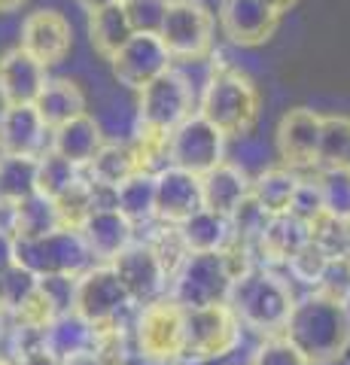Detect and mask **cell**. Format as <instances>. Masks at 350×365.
Segmentation results:
<instances>
[{
    "mask_svg": "<svg viewBox=\"0 0 350 365\" xmlns=\"http://www.w3.org/2000/svg\"><path fill=\"white\" fill-rule=\"evenodd\" d=\"M180 228V237H183V244L192 253H220V250L229 244L232 237V225H229V216H220V213H210L201 207L195 216H189V220Z\"/></svg>",
    "mask_w": 350,
    "mask_h": 365,
    "instance_id": "28",
    "label": "cell"
},
{
    "mask_svg": "<svg viewBox=\"0 0 350 365\" xmlns=\"http://www.w3.org/2000/svg\"><path fill=\"white\" fill-rule=\"evenodd\" d=\"M119 4V0H80V6L86 9V13H95V9H104V6H113Z\"/></svg>",
    "mask_w": 350,
    "mask_h": 365,
    "instance_id": "43",
    "label": "cell"
},
{
    "mask_svg": "<svg viewBox=\"0 0 350 365\" xmlns=\"http://www.w3.org/2000/svg\"><path fill=\"white\" fill-rule=\"evenodd\" d=\"M284 338L314 365L338 362L350 347V307L311 292L292 304Z\"/></svg>",
    "mask_w": 350,
    "mask_h": 365,
    "instance_id": "1",
    "label": "cell"
},
{
    "mask_svg": "<svg viewBox=\"0 0 350 365\" xmlns=\"http://www.w3.org/2000/svg\"><path fill=\"white\" fill-rule=\"evenodd\" d=\"M225 162V137L205 122L198 113L177 125L168 137V168L186 170L192 177H205Z\"/></svg>",
    "mask_w": 350,
    "mask_h": 365,
    "instance_id": "11",
    "label": "cell"
},
{
    "mask_svg": "<svg viewBox=\"0 0 350 365\" xmlns=\"http://www.w3.org/2000/svg\"><path fill=\"white\" fill-rule=\"evenodd\" d=\"M131 344L143 362H180L186 356V307L162 295L134 311Z\"/></svg>",
    "mask_w": 350,
    "mask_h": 365,
    "instance_id": "4",
    "label": "cell"
},
{
    "mask_svg": "<svg viewBox=\"0 0 350 365\" xmlns=\"http://www.w3.org/2000/svg\"><path fill=\"white\" fill-rule=\"evenodd\" d=\"M314 292H320L332 302L350 304V256H332L326 262V271Z\"/></svg>",
    "mask_w": 350,
    "mask_h": 365,
    "instance_id": "37",
    "label": "cell"
},
{
    "mask_svg": "<svg viewBox=\"0 0 350 365\" xmlns=\"http://www.w3.org/2000/svg\"><path fill=\"white\" fill-rule=\"evenodd\" d=\"M247 365H311V362L304 359L284 335H271L256 347L253 359Z\"/></svg>",
    "mask_w": 350,
    "mask_h": 365,
    "instance_id": "39",
    "label": "cell"
},
{
    "mask_svg": "<svg viewBox=\"0 0 350 365\" xmlns=\"http://www.w3.org/2000/svg\"><path fill=\"white\" fill-rule=\"evenodd\" d=\"M80 174H83L80 168H73L71 162H64L61 155H55V153L46 150L37 158V192L55 201L61 192L71 189V182Z\"/></svg>",
    "mask_w": 350,
    "mask_h": 365,
    "instance_id": "34",
    "label": "cell"
},
{
    "mask_svg": "<svg viewBox=\"0 0 350 365\" xmlns=\"http://www.w3.org/2000/svg\"><path fill=\"white\" fill-rule=\"evenodd\" d=\"M198 116L210 122L225 140L229 137L244 140L259 119V91L241 71L229 64H213L198 98Z\"/></svg>",
    "mask_w": 350,
    "mask_h": 365,
    "instance_id": "2",
    "label": "cell"
},
{
    "mask_svg": "<svg viewBox=\"0 0 350 365\" xmlns=\"http://www.w3.org/2000/svg\"><path fill=\"white\" fill-rule=\"evenodd\" d=\"M262 4H265L268 9H274L277 16H284V13H289V9L299 4V0H262Z\"/></svg>",
    "mask_w": 350,
    "mask_h": 365,
    "instance_id": "42",
    "label": "cell"
},
{
    "mask_svg": "<svg viewBox=\"0 0 350 365\" xmlns=\"http://www.w3.org/2000/svg\"><path fill=\"white\" fill-rule=\"evenodd\" d=\"M289 213L299 216V220H304V222H314L317 216H323V198H320L317 177L302 174L299 189H296V195H292V204H289Z\"/></svg>",
    "mask_w": 350,
    "mask_h": 365,
    "instance_id": "40",
    "label": "cell"
},
{
    "mask_svg": "<svg viewBox=\"0 0 350 365\" xmlns=\"http://www.w3.org/2000/svg\"><path fill=\"white\" fill-rule=\"evenodd\" d=\"M104 128H101V122L95 116H88V113H83V116H76L71 122H64L61 128H55L52 137H49V153L61 155L64 162H71L73 168L86 170L88 162L95 158V153L104 146Z\"/></svg>",
    "mask_w": 350,
    "mask_h": 365,
    "instance_id": "22",
    "label": "cell"
},
{
    "mask_svg": "<svg viewBox=\"0 0 350 365\" xmlns=\"http://www.w3.org/2000/svg\"><path fill=\"white\" fill-rule=\"evenodd\" d=\"M229 289H232V277L225 271V262L220 253H192L171 277V283H168V295L186 311L225 304Z\"/></svg>",
    "mask_w": 350,
    "mask_h": 365,
    "instance_id": "8",
    "label": "cell"
},
{
    "mask_svg": "<svg viewBox=\"0 0 350 365\" xmlns=\"http://www.w3.org/2000/svg\"><path fill=\"white\" fill-rule=\"evenodd\" d=\"M16 265L28 268L34 277H80L95 259L76 228H58L37 241H16Z\"/></svg>",
    "mask_w": 350,
    "mask_h": 365,
    "instance_id": "6",
    "label": "cell"
},
{
    "mask_svg": "<svg viewBox=\"0 0 350 365\" xmlns=\"http://www.w3.org/2000/svg\"><path fill=\"white\" fill-rule=\"evenodd\" d=\"M299 180L302 174L299 170H289V168H265L259 170L256 177H250V195L262 204V207L277 216V213H289V204L292 195L299 189Z\"/></svg>",
    "mask_w": 350,
    "mask_h": 365,
    "instance_id": "26",
    "label": "cell"
},
{
    "mask_svg": "<svg viewBox=\"0 0 350 365\" xmlns=\"http://www.w3.org/2000/svg\"><path fill=\"white\" fill-rule=\"evenodd\" d=\"M71 46H73V28L58 9H34L21 21L19 49H25L43 67L61 64L71 55Z\"/></svg>",
    "mask_w": 350,
    "mask_h": 365,
    "instance_id": "15",
    "label": "cell"
},
{
    "mask_svg": "<svg viewBox=\"0 0 350 365\" xmlns=\"http://www.w3.org/2000/svg\"><path fill=\"white\" fill-rule=\"evenodd\" d=\"M320 134H323V116L308 107H296L284 113L277 125V153L280 162L289 170H317L320 155Z\"/></svg>",
    "mask_w": 350,
    "mask_h": 365,
    "instance_id": "13",
    "label": "cell"
},
{
    "mask_svg": "<svg viewBox=\"0 0 350 365\" xmlns=\"http://www.w3.org/2000/svg\"><path fill=\"white\" fill-rule=\"evenodd\" d=\"M320 168L350 170V119L347 116H323L317 170Z\"/></svg>",
    "mask_w": 350,
    "mask_h": 365,
    "instance_id": "33",
    "label": "cell"
},
{
    "mask_svg": "<svg viewBox=\"0 0 350 365\" xmlns=\"http://www.w3.org/2000/svg\"><path fill=\"white\" fill-rule=\"evenodd\" d=\"M34 192H37V158L0 155V198L19 204Z\"/></svg>",
    "mask_w": 350,
    "mask_h": 365,
    "instance_id": "31",
    "label": "cell"
},
{
    "mask_svg": "<svg viewBox=\"0 0 350 365\" xmlns=\"http://www.w3.org/2000/svg\"><path fill=\"white\" fill-rule=\"evenodd\" d=\"M16 265V237L0 232V274Z\"/></svg>",
    "mask_w": 350,
    "mask_h": 365,
    "instance_id": "41",
    "label": "cell"
},
{
    "mask_svg": "<svg viewBox=\"0 0 350 365\" xmlns=\"http://www.w3.org/2000/svg\"><path fill=\"white\" fill-rule=\"evenodd\" d=\"M110 268L116 271V277L122 280V287L128 289L131 302L138 307L168 295V274L146 241H131L110 262Z\"/></svg>",
    "mask_w": 350,
    "mask_h": 365,
    "instance_id": "14",
    "label": "cell"
},
{
    "mask_svg": "<svg viewBox=\"0 0 350 365\" xmlns=\"http://www.w3.org/2000/svg\"><path fill=\"white\" fill-rule=\"evenodd\" d=\"M341 359H344V362L350 365V347H347V353H344V356H341Z\"/></svg>",
    "mask_w": 350,
    "mask_h": 365,
    "instance_id": "46",
    "label": "cell"
},
{
    "mask_svg": "<svg viewBox=\"0 0 350 365\" xmlns=\"http://www.w3.org/2000/svg\"><path fill=\"white\" fill-rule=\"evenodd\" d=\"M116 210L125 216L131 225L155 222V174L138 170L116 189Z\"/></svg>",
    "mask_w": 350,
    "mask_h": 365,
    "instance_id": "30",
    "label": "cell"
},
{
    "mask_svg": "<svg viewBox=\"0 0 350 365\" xmlns=\"http://www.w3.org/2000/svg\"><path fill=\"white\" fill-rule=\"evenodd\" d=\"M76 232L83 235L95 265H110L134 241V225L119 210H92Z\"/></svg>",
    "mask_w": 350,
    "mask_h": 365,
    "instance_id": "20",
    "label": "cell"
},
{
    "mask_svg": "<svg viewBox=\"0 0 350 365\" xmlns=\"http://www.w3.org/2000/svg\"><path fill=\"white\" fill-rule=\"evenodd\" d=\"M271 220V213L259 204L253 195H247L238 207H235L229 213V225H232V237H238V241H247V244H253L259 241V235L265 232V225Z\"/></svg>",
    "mask_w": 350,
    "mask_h": 365,
    "instance_id": "35",
    "label": "cell"
},
{
    "mask_svg": "<svg viewBox=\"0 0 350 365\" xmlns=\"http://www.w3.org/2000/svg\"><path fill=\"white\" fill-rule=\"evenodd\" d=\"M198 107L195 86L189 83L183 71L171 67L155 83L138 91V110H134V125L159 134H171L177 125H183Z\"/></svg>",
    "mask_w": 350,
    "mask_h": 365,
    "instance_id": "5",
    "label": "cell"
},
{
    "mask_svg": "<svg viewBox=\"0 0 350 365\" xmlns=\"http://www.w3.org/2000/svg\"><path fill=\"white\" fill-rule=\"evenodd\" d=\"M201 210V177L186 170L162 168L155 174V220L168 225H183Z\"/></svg>",
    "mask_w": 350,
    "mask_h": 365,
    "instance_id": "18",
    "label": "cell"
},
{
    "mask_svg": "<svg viewBox=\"0 0 350 365\" xmlns=\"http://www.w3.org/2000/svg\"><path fill=\"white\" fill-rule=\"evenodd\" d=\"M52 131L40 119L37 107H4L0 110V155L40 158L49 150Z\"/></svg>",
    "mask_w": 350,
    "mask_h": 365,
    "instance_id": "19",
    "label": "cell"
},
{
    "mask_svg": "<svg viewBox=\"0 0 350 365\" xmlns=\"http://www.w3.org/2000/svg\"><path fill=\"white\" fill-rule=\"evenodd\" d=\"M49 83L46 67L25 49H6L0 55V101L4 107H34L43 86Z\"/></svg>",
    "mask_w": 350,
    "mask_h": 365,
    "instance_id": "17",
    "label": "cell"
},
{
    "mask_svg": "<svg viewBox=\"0 0 350 365\" xmlns=\"http://www.w3.org/2000/svg\"><path fill=\"white\" fill-rule=\"evenodd\" d=\"M21 4H25V0H0V13H13Z\"/></svg>",
    "mask_w": 350,
    "mask_h": 365,
    "instance_id": "44",
    "label": "cell"
},
{
    "mask_svg": "<svg viewBox=\"0 0 350 365\" xmlns=\"http://www.w3.org/2000/svg\"><path fill=\"white\" fill-rule=\"evenodd\" d=\"M119 4L134 34H155L159 37L171 0H119Z\"/></svg>",
    "mask_w": 350,
    "mask_h": 365,
    "instance_id": "36",
    "label": "cell"
},
{
    "mask_svg": "<svg viewBox=\"0 0 350 365\" xmlns=\"http://www.w3.org/2000/svg\"><path fill=\"white\" fill-rule=\"evenodd\" d=\"M311 241V222L299 220L292 213H277L271 216L265 232L256 241V259L259 268L268 265H287V262L299 253V250Z\"/></svg>",
    "mask_w": 350,
    "mask_h": 365,
    "instance_id": "21",
    "label": "cell"
},
{
    "mask_svg": "<svg viewBox=\"0 0 350 365\" xmlns=\"http://www.w3.org/2000/svg\"><path fill=\"white\" fill-rule=\"evenodd\" d=\"M326 262H329V256H326L317 244L308 241L296 256L287 262V271H289L299 283H308V287L317 289V283H320L323 271H326Z\"/></svg>",
    "mask_w": 350,
    "mask_h": 365,
    "instance_id": "38",
    "label": "cell"
},
{
    "mask_svg": "<svg viewBox=\"0 0 350 365\" xmlns=\"http://www.w3.org/2000/svg\"><path fill=\"white\" fill-rule=\"evenodd\" d=\"M131 37H134V31L128 25L125 13H122V4H113V6H104V9H95V13H88V40H92L95 52L104 55L107 61Z\"/></svg>",
    "mask_w": 350,
    "mask_h": 365,
    "instance_id": "29",
    "label": "cell"
},
{
    "mask_svg": "<svg viewBox=\"0 0 350 365\" xmlns=\"http://www.w3.org/2000/svg\"><path fill=\"white\" fill-rule=\"evenodd\" d=\"M347 235H350V222H347Z\"/></svg>",
    "mask_w": 350,
    "mask_h": 365,
    "instance_id": "47",
    "label": "cell"
},
{
    "mask_svg": "<svg viewBox=\"0 0 350 365\" xmlns=\"http://www.w3.org/2000/svg\"><path fill=\"white\" fill-rule=\"evenodd\" d=\"M138 158H134L131 143H104L95 153V158L88 162L83 174L95 182V186H107V189H119L125 180L138 174Z\"/></svg>",
    "mask_w": 350,
    "mask_h": 365,
    "instance_id": "25",
    "label": "cell"
},
{
    "mask_svg": "<svg viewBox=\"0 0 350 365\" xmlns=\"http://www.w3.org/2000/svg\"><path fill=\"white\" fill-rule=\"evenodd\" d=\"M220 31L235 46H262L277 31L280 16L262 0H220Z\"/></svg>",
    "mask_w": 350,
    "mask_h": 365,
    "instance_id": "16",
    "label": "cell"
},
{
    "mask_svg": "<svg viewBox=\"0 0 350 365\" xmlns=\"http://www.w3.org/2000/svg\"><path fill=\"white\" fill-rule=\"evenodd\" d=\"M110 67H113V76H116L119 86L140 91L150 83H155L162 73L171 71L174 58L168 55L165 43L155 37V34H134L110 58Z\"/></svg>",
    "mask_w": 350,
    "mask_h": 365,
    "instance_id": "12",
    "label": "cell"
},
{
    "mask_svg": "<svg viewBox=\"0 0 350 365\" xmlns=\"http://www.w3.org/2000/svg\"><path fill=\"white\" fill-rule=\"evenodd\" d=\"M241 344V323L229 304L186 311V356L183 359H229Z\"/></svg>",
    "mask_w": 350,
    "mask_h": 365,
    "instance_id": "10",
    "label": "cell"
},
{
    "mask_svg": "<svg viewBox=\"0 0 350 365\" xmlns=\"http://www.w3.org/2000/svg\"><path fill=\"white\" fill-rule=\"evenodd\" d=\"M323 198V216H332L338 222H350V170L341 168H320L314 170Z\"/></svg>",
    "mask_w": 350,
    "mask_h": 365,
    "instance_id": "32",
    "label": "cell"
},
{
    "mask_svg": "<svg viewBox=\"0 0 350 365\" xmlns=\"http://www.w3.org/2000/svg\"><path fill=\"white\" fill-rule=\"evenodd\" d=\"M134 307L138 304L131 302L128 289L122 287V280L110 265H92L76 277L73 314L83 317L88 326H122Z\"/></svg>",
    "mask_w": 350,
    "mask_h": 365,
    "instance_id": "7",
    "label": "cell"
},
{
    "mask_svg": "<svg viewBox=\"0 0 350 365\" xmlns=\"http://www.w3.org/2000/svg\"><path fill=\"white\" fill-rule=\"evenodd\" d=\"M37 113H40V119L46 122V128L55 131V128H61L64 122H71L76 116H83L86 113V95H83V88L73 83V79H49L46 86H43L40 91V98H37Z\"/></svg>",
    "mask_w": 350,
    "mask_h": 365,
    "instance_id": "24",
    "label": "cell"
},
{
    "mask_svg": "<svg viewBox=\"0 0 350 365\" xmlns=\"http://www.w3.org/2000/svg\"><path fill=\"white\" fill-rule=\"evenodd\" d=\"M61 225V216L55 201L34 192L25 201L16 204V222H13V237L16 241H37V237H46L52 232H58Z\"/></svg>",
    "mask_w": 350,
    "mask_h": 365,
    "instance_id": "27",
    "label": "cell"
},
{
    "mask_svg": "<svg viewBox=\"0 0 350 365\" xmlns=\"http://www.w3.org/2000/svg\"><path fill=\"white\" fill-rule=\"evenodd\" d=\"M143 365H177V362H143Z\"/></svg>",
    "mask_w": 350,
    "mask_h": 365,
    "instance_id": "45",
    "label": "cell"
},
{
    "mask_svg": "<svg viewBox=\"0 0 350 365\" xmlns=\"http://www.w3.org/2000/svg\"><path fill=\"white\" fill-rule=\"evenodd\" d=\"M247 195H250V174L238 162L225 158L222 165L201 177V207L210 213L229 216Z\"/></svg>",
    "mask_w": 350,
    "mask_h": 365,
    "instance_id": "23",
    "label": "cell"
},
{
    "mask_svg": "<svg viewBox=\"0 0 350 365\" xmlns=\"http://www.w3.org/2000/svg\"><path fill=\"white\" fill-rule=\"evenodd\" d=\"M225 304L238 317L241 329H253L259 335H284V326L296 299L284 277H277L268 268H253L232 283Z\"/></svg>",
    "mask_w": 350,
    "mask_h": 365,
    "instance_id": "3",
    "label": "cell"
},
{
    "mask_svg": "<svg viewBox=\"0 0 350 365\" xmlns=\"http://www.w3.org/2000/svg\"><path fill=\"white\" fill-rule=\"evenodd\" d=\"M159 40L174 61H201L213 49V16L201 0H171Z\"/></svg>",
    "mask_w": 350,
    "mask_h": 365,
    "instance_id": "9",
    "label": "cell"
}]
</instances>
